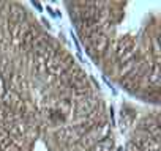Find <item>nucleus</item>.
Segmentation results:
<instances>
[{
	"label": "nucleus",
	"instance_id": "1",
	"mask_svg": "<svg viewBox=\"0 0 161 151\" xmlns=\"http://www.w3.org/2000/svg\"><path fill=\"white\" fill-rule=\"evenodd\" d=\"M93 124H97V121L93 120H82L77 124H69V126H62L57 132H55V137L60 143H65V145H76L80 137H82Z\"/></svg>",
	"mask_w": 161,
	"mask_h": 151
},
{
	"label": "nucleus",
	"instance_id": "2",
	"mask_svg": "<svg viewBox=\"0 0 161 151\" xmlns=\"http://www.w3.org/2000/svg\"><path fill=\"white\" fill-rule=\"evenodd\" d=\"M109 137V126L106 123L103 124H93L82 137H80V140L76 143V146L80 149V151H86V149H90L92 146H95L98 142L104 140Z\"/></svg>",
	"mask_w": 161,
	"mask_h": 151
},
{
	"label": "nucleus",
	"instance_id": "3",
	"mask_svg": "<svg viewBox=\"0 0 161 151\" xmlns=\"http://www.w3.org/2000/svg\"><path fill=\"white\" fill-rule=\"evenodd\" d=\"M73 63L74 61L68 54H65V52L54 54V55H51V58L46 63V72L55 76V77H60V76L66 74L73 68Z\"/></svg>",
	"mask_w": 161,
	"mask_h": 151
},
{
	"label": "nucleus",
	"instance_id": "4",
	"mask_svg": "<svg viewBox=\"0 0 161 151\" xmlns=\"http://www.w3.org/2000/svg\"><path fill=\"white\" fill-rule=\"evenodd\" d=\"M66 82L73 88L76 96H84L89 95V84H87V74L79 69V68H71L66 72Z\"/></svg>",
	"mask_w": 161,
	"mask_h": 151
},
{
	"label": "nucleus",
	"instance_id": "5",
	"mask_svg": "<svg viewBox=\"0 0 161 151\" xmlns=\"http://www.w3.org/2000/svg\"><path fill=\"white\" fill-rule=\"evenodd\" d=\"M136 57V43H134V38L126 35V36H122L119 41H117V46H115V58L119 61V65H125L131 60H134Z\"/></svg>",
	"mask_w": 161,
	"mask_h": 151
},
{
	"label": "nucleus",
	"instance_id": "6",
	"mask_svg": "<svg viewBox=\"0 0 161 151\" xmlns=\"http://www.w3.org/2000/svg\"><path fill=\"white\" fill-rule=\"evenodd\" d=\"M97 106H98L97 98H93V96H90V95L77 96V101H76V106H74L76 117L84 118V120H90V117H92V113L95 112Z\"/></svg>",
	"mask_w": 161,
	"mask_h": 151
},
{
	"label": "nucleus",
	"instance_id": "7",
	"mask_svg": "<svg viewBox=\"0 0 161 151\" xmlns=\"http://www.w3.org/2000/svg\"><path fill=\"white\" fill-rule=\"evenodd\" d=\"M2 102H3V107L8 109L10 112H13L14 115L16 113H21L24 110V102H22V98L19 96L18 91L14 90H7L2 96Z\"/></svg>",
	"mask_w": 161,
	"mask_h": 151
},
{
	"label": "nucleus",
	"instance_id": "8",
	"mask_svg": "<svg viewBox=\"0 0 161 151\" xmlns=\"http://www.w3.org/2000/svg\"><path fill=\"white\" fill-rule=\"evenodd\" d=\"M87 39H89L90 49H92L98 57L103 55V54H106V50H108V47H109V38H108L106 33H103V32L100 30V32L93 33L92 36H89Z\"/></svg>",
	"mask_w": 161,
	"mask_h": 151
},
{
	"label": "nucleus",
	"instance_id": "9",
	"mask_svg": "<svg viewBox=\"0 0 161 151\" xmlns=\"http://www.w3.org/2000/svg\"><path fill=\"white\" fill-rule=\"evenodd\" d=\"M25 29H27V25H25V24H22V21H13V22L10 24L8 30H10L11 41H13L14 44L21 46V43H22V36H24Z\"/></svg>",
	"mask_w": 161,
	"mask_h": 151
},
{
	"label": "nucleus",
	"instance_id": "10",
	"mask_svg": "<svg viewBox=\"0 0 161 151\" xmlns=\"http://www.w3.org/2000/svg\"><path fill=\"white\" fill-rule=\"evenodd\" d=\"M38 36H40L38 29L33 27V25H27V29H25V32H24V36H22V43H21V46H22L24 49L32 50V47H33V44H35V41H36Z\"/></svg>",
	"mask_w": 161,
	"mask_h": 151
},
{
	"label": "nucleus",
	"instance_id": "11",
	"mask_svg": "<svg viewBox=\"0 0 161 151\" xmlns=\"http://www.w3.org/2000/svg\"><path fill=\"white\" fill-rule=\"evenodd\" d=\"M16 145L13 143V138L5 131V128H0V151H13Z\"/></svg>",
	"mask_w": 161,
	"mask_h": 151
},
{
	"label": "nucleus",
	"instance_id": "12",
	"mask_svg": "<svg viewBox=\"0 0 161 151\" xmlns=\"http://www.w3.org/2000/svg\"><path fill=\"white\" fill-rule=\"evenodd\" d=\"M112 148H114V142H112L111 137H108V138L98 142L95 146H92L90 149H86V151H112Z\"/></svg>",
	"mask_w": 161,
	"mask_h": 151
},
{
	"label": "nucleus",
	"instance_id": "13",
	"mask_svg": "<svg viewBox=\"0 0 161 151\" xmlns=\"http://www.w3.org/2000/svg\"><path fill=\"white\" fill-rule=\"evenodd\" d=\"M147 77H148V82L153 84V85H158L159 84V68H158V63L155 61L152 68H148L147 71Z\"/></svg>",
	"mask_w": 161,
	"mask_h": 151
},
{
	"label": "nucleus",
	"instance_id": "14",
	"mask_svg": "<svg viewBox=\"0 0 161 151\" xmlns=\"http://www.w3.org/2000/svg\"><path fill=\"white\" fill-rule=\"evenodd\" d=\"M5 91H7V88H5V81H3V77H2V74H0V98L3 96Z\"/></svg>",
	"mask_w": 161,
	"mask_h": 151
},
{
	"label": "nucleus",
	"instance_id": "15",
	"mask_svg": "<svg viewBox=\"0 0 161 151\" xmlns=\"http://www.w3.org/2000/svg\"><path fill=\"white\" fill-rule=\"evenodd\" d=\"M126 151H141V149H139V148H137L133 142H130V143L126 145Z\"/></svg>",
	"mask_w": 161,
	"mask_h": 151
}]
</instances>
